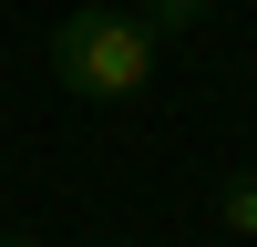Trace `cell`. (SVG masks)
I'll list each match as a JSON object with an SVG mask.
<instances>
[{"label":"cell","instance_id":"5","mask_svg":"<svg viewBox=\"0 0 257 247\" xmlns=\"http://www.w3.org/2000/svg\"><path fill=\"white\" fill-rule=\"evenodd\" d=\"M93 247H123V237H93Z\"/></svg>","mask_w":257,"mask_h":247},{"label":"cell","instance_id":"2","mask_svg":"<svg viewBox=\"0 0 257 247\" xmlns=\"http://www.w3.org/2000/svg\"><path fill=\"white\" fill-rule=\"evenodd\" d=\"M206 11H216V0H134L144 41H185V31H206Z\"/></svg>","mask_w":257,"mask_h":247},{"label":"cell","instance_id":"1","mask_svg":"<svg viewBox=\"0 0 257 247\" xmlns=\"http://www.w3.org/2000/svg\"><path fill=\"white\" fill-rule=\"evenodd\" d=\"M52 82L82 93V103H134L144 82H155L144 21L123 11V0H72V11L52 21Z\"/></svg>","mask_w":257,"mask_h":247},{"label":"cell","instance_id":"3","mask_svg":"<svg viewBox=\"0 0 257 247\" xmlns=\"http://www.w3.org/2000/svg\"><path fill=\"white\" fill-rule=\"evenodd\" d=\"M216 226H226V237H257V165H237V175H226V196H216Z\"/></svg>","mask_w":257,"mask_h":247},{"label":"cell","instance_id":"4","mask_svg":"<svg viewBox=\"0 0 257 247\" xmlns=\"http://www.w3.org/2000/svg\"><path fill=\"white\" fill-rule=\"evenodd\" d=\"M0 247H52V237H0Z\"/></svg>","mask_w":257,"mask_h":247}]
</instances>
